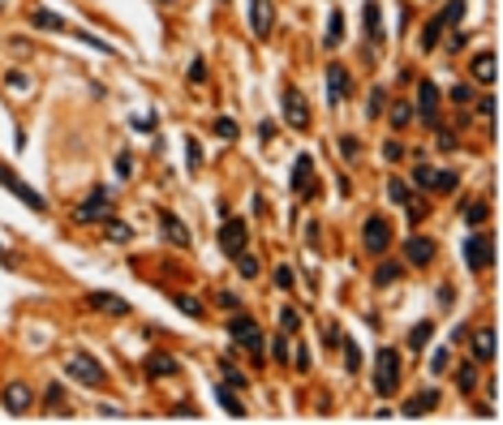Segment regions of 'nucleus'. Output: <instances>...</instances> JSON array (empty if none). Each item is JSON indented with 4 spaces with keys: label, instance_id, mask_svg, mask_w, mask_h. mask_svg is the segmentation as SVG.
I'll list each match as a JSON object with an SVG mask.
<instances>
[{
    "label": "nucleus",
    "instance_id": "nucleus-51",
    "mask_svg": "<svg viewBox=\"0 0 503 425\" xmlns=\"http://www.w3.org/2000/svg\"><path fill=\"white\" fill-rule=\"evenodd\" d=\"M452 104H473V90H469V86H452Z\"/></svg>",
    "mask_w": 503,
    "mask_h": 425
},
{
    "label": "nucleus",
    "instance_id": "nucleus-54",
    "mask_svg": "<svg viewBox=\"0 0 503 425\" xmlns=\"http://www.w3.org/2000/svg\"><path fill=\"white\" fill-rule=\"evenodd\" d=\"M189 82H207V60H189Z\"/></svg>",
    "mask_w": 503,
    "mask_h": 425
},
{
    "label": "nucleus",
    "instance_id": "nucleus-31",
    "mask_svg": "<svg viewBox=\"0 0 503 425\" xmlns=\"http://www.w3.org/2000/svg\"><path fill=\"white\" fill-rule=\"evenodd\" d=\"M108 241L112 245H129V241H134V228L121 223V219H108Z\"/></svg>",
    "mask_w": 503,
    "mask_h": 425
},
{
    "label": "nucleus",
    "instance_id": "nucleus-33",
    "mask_svg": "<svg viewBox=\"0 0 503 425\" xmlns=\"http://www.w3.org/2000/svg\"><path fill=\"white\" fill-rule=\"evenodd\" d=\"M439 35H443L439 18H430V22H426V30H421V52H434V43H439Z\"/></svg>",
    "mask_w": 503,
    "mask_h": 425
},
{
    "label": "nucleus",
    "instance_id": "nucleus-34",
    "mask_svg": "<svg viewBox=\"0 0 503 425\" xmlns=\"http://www.w3.org/2000/svg\"><path fill=\"white\" fill-rule=\"evenodd\" d=\"M456 185H460L456 172H434V176H430V189H439V193H452Z\"/></svg>",
    "mask_w": 503,
    "mask_h": 425
},
{
    "label": "nucleus",
    "instance_id": "nucleus-1",
    "mask_svg": "<svg viewBox=\"0 0 503 425\" xmlns=\"http://www.w3.org/2000/svg\"><path fill=\"white\" fill-rule=\"evenodd\" d=\"M400 387V352L396 348H379L375 356V391L379 396H396Z\"/></svg>",
    "mask_w": 503,
    "mask_h": 425
},
{
    "label": "nucleus",
    "instance_id": "nucleus-24",
    "mask_svg": "<svg viewBox=\"0 0 503 425\" xmlns=\"http://www.w3.org/2000/svg\"><path fill=\"white\" fill-rule=\"evenodd\" d=\"M323 43H327V47H340V43H344V13H331V18H327V35H323Z\"/></svg>",
    "mask_w": 503,
    "mask_h": 425
},
{
    "label": "nucleus",
    "instance_id": "nucleus-42",
    "mask_svg": "<svg viewBox=\"0 0 503 425\" xmlns=\"http://www.w3.org/2000/svg\"><path fill=\"white\" fill-rule=\"evenodd\" d=\"M117 176H121V181H129V176H134V155H129V151L117 155Z\"/></svg>",
    "mask_w": 503,
    "mask_h": 425
},
{
    "label": "nucleus",
    "instance_id": "nucleus-16",
    "mask_svg": "<svg viewBox=\"0 0 503 425\" xmlns=\"http://www.w3.org/2000/svg\"><path fill=\"white\" fill-rule=\"evenodd\" d=\"M86 305H91V309H100V314H112V318L129 314V301H125V297H117V292H86Z\"/></svg>",
    "mask_w": 503,
    "mask_h": 425
},
{
    "label": "nucleus",
    "instance_id": "nucleus-26",
    "mask_svg": "<svg viewBox=\"0 0 503 425\" xmlns=\"http://www.w3.org/2000/svg\"><path fill=\"white\" fill-rule=\"evenodd\" d=\"M340 348H344V374H357L362 369V348H357L349 335H340Z\"/></svg>",
    "mask_w": 503,
    "mask_h": 425
},
{
    "label": "nucleus",
    "instance_id": "nucleus-15",
    "mask_svg": "<svg viewBox=\"0 0 503 425\" xmlns=\"http://www.w3.org/2000/svg\"><path fill=\"white\" fill-rule=\"evenodd\" d=\"M349 86H353V82H349L344 64H327V99H331V108L349 99Z\"/></svg>",
    "mask_w": 503,
    "mask_h": 425
},
{
    "label": "nucleus",
    "instance_id": "nucleus-43",
    "mask_svg": "<svg viewBox=\"0 0 503 425\" xmlns=\"http://www.w3.org/2000/svg\"><path fill=\"white\" fill-rule=\"evenodd\" d=\"M447 365H452V352L447 348H439V352L430 356V374H447Z\"/></svg>",
    "mask_w": 503,
    "mask_h": 425
},
{
    "label": "nucleus",
    "instance_id": "nucleus-35",
    "mask_svg": "<svg viewBox=\"0 0 503 425\" xmlns=\"http://www.w3.org/2000/svg\"><path fill=\"white\" fill-rule=\"evenodd\" d=\"M434 335V322H417L409 331V348H426V339Z\"/></svg>",
    "mask_w": 503,
    "mask_h": 425
},
{
    "label": "nucleus",
    "instance_id": "nucleus-63",
    "mask_svg": "<svg viewBox=\"0 0 503 425\" xmlns=\"http://www.w3.org/2000/svg\"><path fill=\"white\" fill-rule=\"evenodd\" d=\"M0 263H5V267H13V254H5V250H0Z\"/></svg>",
    "mask_w": 503,
    "mask_h": 425
},
{
    "label": "nucleus",
    "instance_id": "nucleus-9",
    "mask_svg": "<svg viewBox=\"0 0 503 425\" xmlns=\"http://www.w3.org/2000/svg\"><path fill=\"white\" fill-rule=\"evenodd\" d=\"M434 254H439L434 236H404V263L409 267H430Z\"/></svg>",
    "mask_w": 503,
    "mask_h": 425
},
{
    "label": "nucleus",
    "instance_id": "nucleus-36",
    "mask_svg": "<svg viewBox=\"0 0 503 425\" xmlns=\"http://www.w3.org/2000/svg\"><path fill=\"white\" fill-rule=\"evenodd\" d=\"M413 121V104H392V129H404V125H409Z\"/></svg>",
    "mask_w": 503,
    "mask_h": 425
},
{
    "label": "nucleus",
    "instance_id": "nucleus-48",
    "mask_svg": "<svg viewBox=\"0 0 503 425\" xmlns=\"http://www.w3.org/2000/svg\"><path fill=\"white\" fill-rule=\"evenodd\" d=\"M430 176H434V168H426V163H417V168H413V181L421 189H430Z\"/></svg>",
    "mask_w": 503,
    "mask_h": 425
},
{
    "label": "nucleus",
    "instance_id": "nucleus-39",
    "mask_svg": "<svg viewBox=\"0 0 503 425\" xmlns=\"http://www.w3.org/2000/svg\"><path fill=\"white\" fill-rule=\"evenodd\" d=\"M215 134H220V138H229V142H237L241 129H237V121H233V117H220V121H215Z\"/></svg>",
    "mask_w": 503,
    "mask_h": 425
},
{
    "label": "nucleus",
    "instance_id": "nucleus-21",
    "mask_svg": "<svg viewBox=\"0 0 503 425\" xmlns=\"http://www.w3.org/2000/svg\"><path fill=\"white\" fill-rule=\"evenodd\" d=\"M147 374L151 378H172V374H181V361L168 356V352H151L147 356Z\"/></svg>",
    "mask_w": 503,
    "mask_h": 425
},
{
    "label": "nucleus",
    "instance_id": "nucleus-29",
    "mask_svg": "<svg viewBox=\"0 0 503 425\" xmlns=\"http://www.w3.org/2000/svg\"><path fill=\"white\" fill-rule=\"evenodd\" d=\"M456 387H460V396H469V391L478 387V361H469V365L456 369Z\"/></svg>",
    "mask_w": 503,
    "mask_h": 425
},
{
    "label": "nucleus",
    "instance_id": "nucleus-23",
    "mask_svg": "<svg viewBox=\"0 0 503 425\" xmlns=\"http://www.w3.org/2000/svg\"><path fill=\"white\" fill-rule=\"evenodd\" d=\"M30 26H35V30H65V18L52 13V9H35V13H30Z\"/></svg>",
    "mask_w": 503,
    "mask_h": 425
},
{
    "label": "nucleus",
    "instance_id": "nucleus-47",
    "mask_svg": "<svg viewBox=\"0 0 503 425\" xmlns=\"http://www.w3.org/2000/svg\"><path fill=\"white\" fill-rule=\"evenodd\" d=\"M426 215H430V206L421 202V198H413V202H409V219H413V223H421Z\"/></svg>",
    "mask_w": 503,
    "mask_h": 425
},
{
    "label": "nucleus",
    "instance_id": "nucleus-37",
    "mask_svg": "<svg viewBox=\"0 0 503 425\" xmlns=\"http://www.w3.org/2000/svg\"><path fill=\"white\" fill-rule=\"evenodd\" d=\"M237 275H241V280H254V275H258V258H250L246 250H241L237 254Z\"/></svg>",
    "mask_w": 503,
    "mask_h": 425
},
{
    "label": "nucleus",
    "instance_id": "nucleus-18",
    "mask_svg": "<svg viewBox=\"0 0 503 425\" xmlns=\"http://www.w3.org/2000/svg\"><path fill=\"white\" fill-rule=\"evenodd\" d=\"M469 73H473L482 86H495V77H499V69H495V52L491 47H482V52L469 60Z\"/></svg>",
    "mask_w": 503,
    "mask_h": 425
},
{
    "label": "nucleus",
    "instance_id": "nucleus-53",
    "mask_svg": "<svg viewBox=\"0 0 503 425\" xmlns=\"http://www.w3.org/2000/svg\"><path fill=\"white\" fill-rule=\"evenodd\" d=\"M224 378H229L233 387H246V374H241L237 365H229V361H224Z\"/></svg>",
    "mask_w": 503,
    "mask_h": 425
},
{
    "label": "nucleus",
    "instance_id": "nucleus-19",
    "mask_svg": "<svg viewBox=\"0 0 503 425\" xmlns=\"http://www.w3.org/2000/svg\"><path fill=\"white\" fill-rule=\"evenodd\" d=\"M284 121L293 125V129H305V125H310V108H305V99H301L297 90L284 95Z\"/></svg>",
    "mask_w": 503,
    "mask_h": 425
},
{
    "label": "nucleus",
    "instance_id": "nucleus-40",
    "mask_svg": "<svg viewBox=\"0 0 503 425\" xmlns=\"http://www.w3.org/2000/svg\"><path fill=\"white\" fill-rule=\"evenodd\" d=\"M176 309H181L185 318H202V305L194 301V297H176Z\"/></svg>",
    "mask_w": 503,
    "mask_h": 425
},
{
    "label": "nucleus",
    "instance_id": "nucleus-52",
    "mask_svg": "<svg viewBox=\"0 0 503 425\" xmlns=\"http://www.w3.org/2000/svg\"><path fill=\"white\" fill-rule=\"evenodd\" d=\"M271 352H275V361H288V335H275Z\"/></svg>",
    "mask_w": 503,
    "mask_h": 425
},
{
    "label": "nucleus",
    "instance_id": "nucleus-62",
    "mask_svg": "<svg viewBox=\"0 0 503 425\" xmlns=\"http://www.w3.org/2000/svg\"><path fill=\"white\" fill-rule=\"evenodd\" d=\"M465 39H469V35H465V30H456V35H452V39H447V47H452V52H460V47H465Z\"/></svg>",
    "mask_w": 503,
    "mask_h": 425
},
{
    "label": "nucleus",
    "instance_id": "nucleus-44",
    "mask_svg": "<svg viewBox=\"0 0 503 425\" xmlns=\"http://www.w3.org/2000/svg\"><path fill=\"white\" fill-rule=\"evenodd\" d=\"M383 99H387V95H383V86H375V90H370V104H366V117H379V112H383Z\"/></svg>",
    "mask_w": 503,
    "mask_h": 425
},
{
    "label": "nucleus",
    "instance_id": "nucleus-6",
    "mask_svg": "<svg viewBox=\"0 0 503 425\" xmlns=\"http://www.w3.org/2000/svg\"><path fill=\"white\" fill-rule=\"evenodd\" d=\"M0 185H5L9 193H18V198H22V202H26L30 210H39V215H43V210H47V202H43V193H39V189H30V185L22 181V176H18V172H13V168H9V163H0Z\"/></svg>",
    "mask_w": 503,
    "mask_h": 425
},
{
    "label": "nucleus",
    "instance_id": "nucleus-58",
    "mask_svg": "<svg viewBox=\"0 0 503 425\" xmlns=\"http://www.w3.org/2000/svg\"><path fill=\"white\" fill-rule=\"evenodd\" d=\"M478 112H482V117H486V121H495V99H491V95H486V99L478 104Z\"/></svg>",
    "mask_w": 503,
    "mask_h": 425
},
{
    "label": "nucleus",
    "instance_id": "nucleus-56",
    "mask_svg": "<svg viewBox=\"0 0 503 425\" xmlns=\"http://www.w3.org/2000/svg\"><path fill=\"white\" fill-rule=\"evenodd\" d=\"M275 288H293V271H288V267L275 271Z\"/></svg>",
    "mask_w": 503,
    "mask_h": 425
},
{
    "label": "nucleus",
    "instance_id": "nucleus-59",
    "mask_svg": "<svg viewBox=\"0 0 503 425\" xmlns=\"http://www.w3.org/2000/svg\"><path fill=\"white\" fill-rule=\"evenodd\" d=\"M151 125H155L151 112H138V117H134V129H151Z\"/></svg>",
    "mask_w": 503,
    "mask_h": 425
},
{
    "label": "nucleus",
    "instance_id": "nucleus-11",
    "mask_svg": "<svg viewBox=\"0 0 503 425\" xmlns=\"http://www.w3.org/2000/svg\"><path fill=\"white\" fill-rule=\"evenodd\" d=\"M0 404H5V413H9V417H26V408L35 404V396H30V387H26V382H9L5 391H0Z\"/></svg>",
    "mask_w": 503,
    "mask_h": 425
},
{
    "label": "nucleus",
    "instance_id": "nucleus-60",
    "mask_svg": "<svg viewBox=\"0 0 503 425\" xmlns=\"http://www.w3.org/2000/svg\"><path fill=\"white\" fill-rule=\"evenodd\" d=\"M258 138L271 142V138H275V121H263V125H258Z\"/></svg>",
    "mask_w": 503,
    "mask_h": 425
},
{
    "label": "nucleus",
    "instance_id": "nucleus-20",
    "mask_svg": "<svg viewBox=\"0 0 503 425\" xmlns=\"http://www.w3.org/2000/svg\"><path fill=\"white\" fill-rule=\"evenodd\" d=\"M434 404H439V387H426V391H417L413 400H404V417H426Z\"/></svg>",
    "mask_w": 503,
    "mask_h": 425
},
{
    "label": "nucleus",
    "instance_id": "nucleus-3",
    "mask_svg": "<svg viewBox=\"0 0 503 425\" xmlns=\"http://www.w3.org/2000/svg\"><path fill=\"white\" fill-rule=\"evenodd\" d=\"M229 335L237 339L241 348H250L254 356H263V331H258V322L250 314H237L233 309V318H229Z\"/></svg>",
    "mask_w": 503,
    "mask_h": 425
},
{
    "label": "nucleus",
    "instance_id": "nucleus-22",
    "mask_svg": "<svg viewBox=\"0 0 503 425\" xmlns=\"http://www.w3.org/2000/svg\"><path fill=\"white\" fill-rule=\"evenodd\" d=\"M362 26H366V39H370V43L383 39V13H379L375 0H366V5H362Z\"/></svg>",
    "mask_w": 503,
    "mask_h": 425
},
{
    "label": "nucleus",
    "instance_id": "nucleus-17",
    "mask_svg": "<svg viewBox=\"0 0 503 425\" xmlns=\"http://www.w3.org/2000/svg\"><path fill=\"white\" fill-rule=\"evenodd\" d=\"M271 22H275L271 0H250V30H254L258 39H267V35H271Z\"/></svg>",
    "mask_w": 503,
    "mask_h": 425
},
{
    "label": "nucleus",
    "instance_id": "nucleus-27",
    "mask_svg": "<svg viewBox=\"0 0 503 425\" xmlns=\"http://www.w3.org/2000/svg\"><path fill=\"white\" fill-rule=\"evenodd\" d=\"M387 198H392V202H400V206H409V202L417 198V193H413L409 185H404L400 176H392V181H387Z\"/></svg>",
    "mask_w": 503,
    "mask_h": 425
},
{
    "label": "nucleus",
    "instance_id": "nucleus-4",
    "mask_svg": "<svg viewBox=\"0 0 503 425\" xmlns=\"http://www.w3.org/2000/svg\"><path fill=\"white\" fill-rule=\"evenodd\" d=\"M465 263H469V271H491L495 267V241H491V232H473L465 241Z\"/></svg>",
    "mask_w": 503,
    "mask_h": 425
},
{
    "label": "nucleus",
    "instance_id": "nucleus-61",
    "mask_svg": "<svg viewBox=\"0 0 503 425\" xmlns=\"http://www.w3.org/2000/svg\"><path fill=\"white\" fill-rule=\"evenodd\" d=\"M340 151H344V155H349V159H353V155H357V151H362V146H357V138H344V142H340Z\"/></svg>",
    "mask_w": 503,
    "mask_h": 425
},
{
    "label": "nucleus",
    "instance_id": "nucleus-25",
    "mask_svg": "<svg viewBox=\"0 0 503 425\" xmlns=\"http://www.w3.org/2000/svg\"><path fill=\"white\" fill-rule=\"evenodd\" d=\"M215 400H220V408H224L229 417H246V404H241L229 387H215Z\"/></svg>",
    "mask_w": 503,
    "mask_h": 425
},
{
    "label": "nucleus",
    "instance_id": "nucleus-41",
    "mask_svg": "<svg viewBox=\"0 0 503 425\" xmlns=\"http://www.w3.org/2000/svg\"><path fill=\"white\" fill-rule=\"evenodd\" d=\"M5 86H9V90H30V77L18 73V69H9V73H5Z\"/></svg>",
    "mask_w": 503,
    "mask_h": 425
},
{
    "label": "nucleus",
    "instance_id": "nucleus-55",
    "mask_svg": "<svg viewBox=\"0 0 503 425\" xmlns=\"http://www.w3.org/2000/svg\"><path fill=\"white\" fill-rule=\"evenodd\" d=\"M434 134H439V146H443V151H456V138H452V129H439V125H434Z\"/></svg>",
    "mask_w": 503,
    "mask_h": 425
},
{
    "label": "nucleus",
    "instance_id": "nucleus-10",
    "mask_svg": "<svg viewBox=\"0 0 503 425\" xmlns=\"http://www.w3.org/2000/svg\"><path fill=\"white\" fill-rule=\"evenodd\" d=\"M246 241H250V232H246V219H224V228H220V250L229 254V258H237L241 250H246Z\"/></svg>",
    "mask_w": 503,
    "mask_h": 425
},
{
    "label": "nucleus",
    "instance_id": "nucleus-14",
    "mask_svg": "<svg viewBox=\"0 0 503 425\" xmlns=\"http://www.w3.org/2000/svg\"><path fill=\"white\" fill-rule=\"evenodd\" d=\"M469 348H473V361H478V365H491L495 352H499V335L491 331V326H482V331L469 339Z\"/></svg>",
    "mask_w": 503,
    "mask_h": 425
},
{
    "label": "nucleus",
    "instance_id": "nucleus-46",
    "mask_svg": "<svg viewBox=\"0 0 503 425\" xmlns=\"http://www.w3.org/2000/svg\"><path fill=\"white\" fill-rule=\"evenodd\" d=\"M280 326H284V331H297V326H301V314H297V309H280Z\"/></svg>",
    "mask_w": 503,
    "mask_h": 425
},
{
    "label": "nucleus",
    "instance_id": "nucleus-32",
    "mask_svg": "<svg viewBox=\"0 0 503 425\" xmlns=\"http://www.w3.org/2000/svg\"><path fill=\"white\" fill-rule=\"evenodd\" d=\"M47 413H60V417H69V400H65V391L52 382L47 387Z\"/></svg>",
    "mask_w": 503,
    "mask_h": 425
},
{
    "label": "nucleus",
    "instance_id": "nucleus-50",
    "mask_svg": "<svg viewBox=\"0 0 503 425\" xmlns=\"http://www.w3.org/2000/svg\"><path fill=\"white\" fill-rule=\"evenodd\" d=\"M293 365L305 374V369H310V348H305V344H297V352H293Z\"/></svg>",
    "mask_w": 503,
    "mask_h": 425
},
{
    "label": "nucleus",
    "instance_id": "nucleus-45",
    "mask_svg": "<svg viewBox=\"0 0 503 425\" xmlns=\"http://www.w3.org/2000/svg\"><path fill=\"white\" fill-rule=\"evenodd\" d=\"M185 159H189V172H198V163H202V151H198V142H185Z\"/></svg>",
    "mask_w": 503,
    "mask_h": 425
},
{
    "label": "nucleus",
    "instance_id": "nucleus-13",
    "mask_svg": "<svg viewBox=\"0 0 503 425\" xmlns=\"http://www.w3.org/2000/svg\"><path fill=\"white\" fill-rule=\"evenodd\" d=\"M159 232H164L168 245H176V250H189V228L172 215V210H159Z\"/></svg>",
    "mask_w": 503,
    "mask_h": 425
},
{
    "label": "nucleus",
    "instance_id": "nucleus-2",
    "mask_svg": "<svg viewBox=\"0 0 503 425\" xmlns=\"http://www.w3.org/2000/svg\"><path fill=\"white\" fill-rule=\"evenodd\" d=\"M65 374L78 382V387H104L108 382V374H104V365L95 361L91 352H73L69 361H65Z\"/></svg>",
    "mask_w": 503,
    "mask_h": 425
},
{
    "label": "nucleus",
    "instance_id": "nucleus-5",
    "mask_svg": "<svg viewBox=\"0 0 503 425\" xmlns=\"http://www.w3.org/2000/svg\"><path fill=\"white\" fill-rule=\"evenodd\" d=\"M362 245H366V254H387V245H392V223H387V215H370L362 223Z\"/></svg>",
    "mask_w": 503,
    "mask_h": 425
},
{
    "label": "nucleus",
    "instance_id": "nucleus-30",
    "mask_svg": "<svg viewBox=\"0 0 503 425\" xmlns=\"http://www.w3.org/2000/svg\"><path fill=\"white\" fill-rule=\"evenodd\" d=\"M465 5H469V0H447V9L443 13H434V18H439V26L447 30V26H456L460 22V13H465Z\"/></svg>",
    "mask_w": 503,
    "mask_h": 425
},
{
    "label": "nucleus",
    "instance_id": "nucleus-57",
    "mask_svg": "<svg viewBox=\"0 0 503 425\" xmlns=\"http://www.w3.org/2000/svg\"><path fill=\"white\" fill-rule=\"evenodd\" d=\"M215 301H220V305H224V309H229V314H233V309H237V305H241V301H237V297H233V292H215Z\"/></svg>",
    "mask_w": 503,
    "mask_h": 425
},
{
    "label": "nucleus",
    "instance_id": "nucleus-38",
    "mask_svg": "<svg viewBox=\"0 0 503 425\" xmlns=\"http://www.w3.org/2000/svg\"><path fill=\"white\" fill-rule=\"evenodd\" d=\"M465 219H469V223H486V219H491V206H486V202L465 206Z\"/></svg>",
    "mask_w": 503,
    "mask_h": 425
},
{
    "label": "nucleus",
    "instance_id": "nucleus-7",
    "mask_svg": "<svg viewBox=\"0 0 503 425\" xmlns=\"http://www.w3.org/2000/svg\"><path fill=\"white\" fill-rule=\"evenodd\" d=\"M417 117H421V125H426V129L439 125V86H434L430 77L417 82Z\"/></svg>",
    "mask_w": 503,
    "mask_h": 425
},
{
    "label": "nucleus",
    "instance_id": "nucleus-28",
    "mask_svg": "<svg viewBox=\"0 0 503 425\" xmlns=\"http://www.w3.org/2000/svg\"><path fill=\"white\" fill-rule=\"evenodd\" d=\"M400 275H404V267H400V263H379V271H375V284H379V288H392V284L400 280Z\"/></svg>",
    "mask_w": 503,
    "mask_h": 425
},
{
    "label": "nucleus",
    "instance_id": "nucleus-12",
    "mask_svg": "<svg viewBox=\"0 0 503 425\" xmlns=\"http://www.w3.org/2000/svg\"><path fill=\"white\" fill-rule=\"evenodd\" d=\"M314 159L310 155H297L293 163V193H301V198H314Z\"/></svg>",
    "mask_w": 503,
    "mask_h": 425
},
{
    "label": "nucleus",
    "instance_id": "nucleus-49",
    "mask_svg": "<svg viewBox=\"0 0 503 425\" xmlns=\"http://www.w3.org/2000/svg\"><path fill=\"white\" fill-rule=\"evenodd\" d=\"M383 159H387V163H400V159H404V146H400V142H387V146H383Z\"/></svg>",
    "mask_w": 503,
    "mask_h": 425
},
{
    "label": "nucleus",
    "instance_id": "nucleus-8",
    "mask_svg": "<svg viewBox=\"0 0 503 425\" xmlns=\"http://www.w3.org/2000/svg\"><path fill=\"white\" fill-rule=\"evenodd\" d=\"M108 215H112L108 189H91L86 198H82V206L73 210V219H78V223H95V219H108Z\"/></svg>",
    "mask_w": 503,
    "mask_h": 425
}]
</instances>
